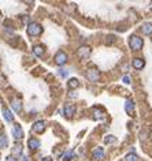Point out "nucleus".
Segmentation results:
<instances>
[{"label":"nucleus","mask_w":152,"mask_h":161,"mask_svg":"<svg viewBox=\"0 0 152 161\" xmlns=\"http://www.w3.org/2000/svg\"><path fill=\"white\" fill-rule=\"evenodd\" d=\"M26 32L29 36L36 37V36H40V34L43 33V27H41V25L37 23V22H30L26 27Z\"/></svg>","instance_id":"1"},{"label":"nucleus","mask_w":152,"mask_h":161,"mask_svg":"<svg viewBox=\"0 0 152 161\" xmlns=\"http://www.w3.org/2000/svg\"><path fill=\"white\" fill-rule=\"evenodd\" d=\"M129 45H130V48L133 51H140L144 45V41H143V38L138 36H131L130 38H129Z\"/></svg>","instance_id":"2"},{"label":"nucleus","mask_w":152,"mask_h":161,"mask_svg":"<svg viewBox=\"0 0 152 161\" xmlns=\"http://www.w3.org/2000/svg\"><path fill=\"white\" fill-rule=\"evenodd\" d=\"M77 55H78V57H80V59H82V60L88 59V57L90 56V48L87 47V45H82V47L78 48Z\"/></svg>","instance_id":"3"},{"label":"nucleus","mask_w":152,"mask_h":161,"mask_svg":"<svg viewBox=\"0 0 152 161\" xmlns=\"http://www.w3.org/2000/svg\"><path fill=\"white\" fill-rule=\"evenodd\" d=\"M55 63H56L58 66H63L67 63V55L63 51H59L56 55H55Z\"/></svg>","instance_id":"4"},{"label":"nucleus","mask_w":152,"mask_h":161,"mask_svg":"<svg viewBox=\"0 0 152 161\" xmlns=\"http://www.w3.org/2000/svg\"><path fill=\"white\" fill-rule=\"evenodd\" d=\"M87 78H88V80H90V82H97L99 78H100V74H99L97 70L90 68V70L87 71Z\"/></svg>","instance_id":"5"},{"label":"nucleus","mask_w":152,"mask_h":161,"mask_svg":"<svg viewBox=\"0 0 152 161\" xmlns=\"http://www.w3.org/2000/svg\"><path fill=\"white\" fill-rule=\"evenodd\" d=\"M12 135L17 141L22 139L24 138V131H22V127L19 124H14L12 126Z\"/></svg>","instance_id":"6"},{"label":"nucleus","mask_w":152,"mask_h":161,"mask_svg":"<svg viewBox=\"0 0 152 161\" xmlns=\"http://www.w3.org/2000/svg\"><path fill=\"white\" fill-rule=\"evenodd\" d=\"M33 131L37 132V134H41V132H44L45 130V122H43V120H37L34 124H33Z\"/></svg>","instance_id":"7"},{"label":"nucleus","mask_w":152,"mask_h":161,"mask_svg":"<svg viewBox=\"0 0 152 161\" xmlns=\"http://www.w3.org/2000/svg\"><path fill=\"white\" fill-rule=\"evenodd\" d=\"M63 112H65L66 117H71L73 115L75 114V105H73V104H66L65 108H63Z\"/></svg>","instance_id":"8"},{"label":"nucleus","mask_w":152,"mask_h":161,"mask_svg":"<svg viewBox=\"0 0 152 161\" xmlns=\"http://www.w3.org/2000/svg\"><path fill=\"white\" fill-rule=\"evenodd\" d=\"M27 146H29L30 150H37L40 147V141L37 138H30L27 141Z\"/></svg>","instance_id":"9"},{"label":"nucleus","mask_w":152,"mask_h":161,"mask_svg":"<svg viewBox=\"0 0 152 161\" xmlns=\"http://www.w3.org/2000/svg\"><path fill=\"white\" fill-rule=\"evenodd\" d=\"M92 157L95 158V160H101V158L104 157V149H103V147H96L92 152Z\"/></svg>","instance_id":"10"},{"label":"nucleus","mask_w":152,"mask_h":161,"mask_svg":"<svg viewBox=\"0 0 152 161\" xmlns=\"http://www.w3.org/2000/svg\"><path fill=\"white\" fill-rule=\"evenodd\" d=\"M11 107H12V109L18 114V112H21L22 111V102H21V100H18V99H12L11 100Z\"/></svg>","instance_id":"11"},{"label":"nucleus","mask_w":152,"mask_h":161,"mask_svg":"<svg viewBox=\"0 0 152 161\" xmlns=\"http://www.w3.org/2000/svg\"><path fill=\"white\" fill-rule=\"evenodd\" d=\"M141 32H143L144 34H147V36L152 34V23L151 22H145V23L141 25Z\"/></svg>","instance_id":"12"},{"label":"nucleus","mask_w":152,"mask_h":161,"mask_svg":"<svg viewBox=\"0 0 152 161\" xmlns=\"http://www.w3.org/2000/svg\"><path fill=\"white\" fill-rule=\"evenodd\" d=\"M133 67L136 70H141L144 66H145V63H144V60L143 59H140V57H136V59H133Z\"/></svg>","instance_id":"13"},{"label":"nucleus","mask_w":152,"mask_h":161,"mask_svg":"<svg viewBox=\"0 0 152 161\" xmlns=\"http://www.w3.org/2000/svg\"><path fill=\"white\" fill-rule=\"evenodd\" d=\"M2 112H3V116H4V119H6L7 122H12V120H14V115H12V112L10 109L3 108V109H2Z\"/></svg>","instance_id":"14"},{"label":"nucleus","mask_w":152,"mask_h":161,"mask_svg":"<svg viewBox=\"0 0 152 161\" xmlns=\"http://www.w3.org/2000/svg\"><path fill=\"white\" fill-rule=\"evenodd\" d=\"M33 53L39 57L43 56V55H44V48H43L41 45H34V47H33Z\"/></svg>","instance_id":"15"},{"label":"nucleus","mask_w":152,"mask_h":161,"mask_svg":"<svg viewBox=\"0 0 152 161\" xmlns=\"http://www.w3.org/2000/svg\"><path fill=\"white\" fill-rule=\"evenodd\" d=\"M125 109L128 114H133V111H134V102L131 101V100H128V101L125 102Z\"/></svg>","instance_id":"16"},{"label":"nucleus","mask_w":152,"mask_h":161,"mask_svg":"<svg viewBox=\"0 0 152 161\" xmlns=\"http://www.w3.org/2000/svg\"><path fill=\"white\" fill-rule=\"evenodd\" d=\"M74 157H75V153L73 152V150H69V152H66L65 154L62 156L63 161H70V160H73Z\"/></svg>","instance_id":"17"},{"label":"nucleus","mask_w":152,"mask_h":161,"mask_svg":"<svg viewBox=\"0 0 152 161\" xmlns=\"http://www.w3.org/2000/svg\"><path fill=\"white\" fill-rule=\"evenodd\" d=\"M8 146V141H7L6 134H2L0 135V149H4V147Z\"/></svg>","instance_id":"18"},{"label":"nucleus","mask_w":152,"mask_h":161,"mask_svg":"<svg viewBox=\"0 0 152 161\" xmlns=\"http://www.w3.org/2000/svg\"><path fill=\"white\" fill-rule=\"evenodd\" d=\"M80 86V80L77 79V78H71V79L69 80V87L70 89H75V87Z\"/></svg>","instance_id":"19"},{"label":"nucleus","mask_w":152,"mask_h":161,"mask_svg":"<svg viewBox=\"0 0 152 161\" xmlns=\"http://www.w3.org/2000/svg\"><path fill=\"white\" fill-rule=\"evenodd\" d=\"M12 154L14 156H22V145H15L12 147Z\"/></svg>","instance_id":"20"},{"label":"nucleus","mask_w":152,"mask_h":161,"mask_svg":"<svg viewBox=\"0 0 152 161\" xmlns=\"http://www.w3.org/2000/svg\"><path fill=\"white\" fill-rule=\"evenodd\" d=\"M104 117V115H103V112L101 111H99V109H93V119H103Z\"/></svg>","instance_id":"21"},{"label":"nucleus","mask_w":152,"mask_h":161,"mask_svg":"<svg viewBox=\"0 0 152 161\" xmlns=\"http://www.w3.org/2000/svg\"><path fill=\"white\" fill-rule=\"evenodd\" d=\"M125 161H138V157H137V154H134V153H129V154H126Z\"/></svg>","instance_id":"22"},{"label":"nucleus","mask_w":152,"mask_h":161,"mask_svg":"<svg viewBox=\"0 0 152 161\" xmlns=\"http://www.w3.org/2000/svg\"><path fill=\"white\" fill-rule=\"evenodd\" d=\"M104 142L106 143H115L116 142V138L114 137V135H107V137L104 138Z\"/></svg>","instance_id":"23"},{"label":"nucleus","mask_w":152,"mask_h":161,"mask_svg":"<svg viewBox=\"0 0 152 161\" xmlns=\"http://www.w3.org/2000/svg\"><path fill=\"white\" fill-rule=\"evenodd\" d=\"M59 74H60V77H63V78H65V77H67V74H69V72H67V71H66V70H59Z\"/></svg>","instance_id":"24"},{"label":"nucleus","mask_w":152,"mask_h":161,"mask_svg":"<svg viewBox=\"0 0 152 161\" xmlns=\"http://www.w3.org/2000/svg\"><path fill=\"white\" fill-rule=\"evenodd\" d=\"M122 80H123V82H125L126 85H129V84H130V78H129L128 75H125V77H123V79H122Z\"/></svg>","instance_id":"25"},{"label":"nucleus","mask_w":152,"mask_h":161,"mask_svg":"<svg viewBox=\"0 0 152 161\" xmlns=\"http://www.w3.org/2000/svg\"><path fill=\"white\" fill-rule=\"evenodd\" d=\"M6 161H17V158L12 157V156H8V157L6 158Z\"/></svg>","instance_id":"26"},{"label":"nucleus","mask_w":152,"mask_h":161,"mask_svg":"<svg viewBox=\"0 0 152 161\" xmlns=\"http://www.w3.org/2000/svg\"><path fill=\"white\" fill-rule=\"evenodd\" d=\"M41 161H52V158H51V157H44Z\"/></svg>","instance_id":"27"},{"label":"nucleus","mask_w":152,"mask_h":161,"mask_svg":"<svg viewBox=\"0 0 152 161\" xmlns=\"http://www.w3.org/2000/svg\"><path fill=\"white\" fill-rule=\"evenodd\" d=\"M22 161H29V158H27L26 156H22Z\"/></svg>","instance_id":"28"},{"label":"nucleus","mask_w":152,"mask_h":161,"mask_svg":"<svg viewBox=\"0 0 152 161\" xmlns=\"http://www.w3.org/2000/svg\"><path fill=\"white\" fill-rule=\"evenodd\" d=\"M151 7H152V3H151Z\"/></svg>","instance_id":"29"}]
</instances>
